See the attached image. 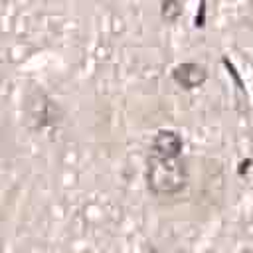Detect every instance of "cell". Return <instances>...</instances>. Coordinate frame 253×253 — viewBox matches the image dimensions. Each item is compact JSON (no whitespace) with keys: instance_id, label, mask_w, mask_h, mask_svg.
Instances as JSON below:
<instances>
[{"instance_id":"cell-1","label":"cell","mask_w":253,"mask_h":253,"mask_svg":"<svg viewBox=\"0 0 253 253\" xmlns=\"http://www.w3.org/2000/svg\"><path fill=\"white\" fill-rule=\"evenodd\" d=\"M146 184L154 194L170 196L188 186V164L182 154L148 150L144 162Z\"/></svg>"},{"instance_id":"cell-2","label":"cell","mask_w":253,"mask_h":253,"mask_svg":"<svg viewBox=\"0 0 253 253\" xmlns=\"http://www.w3.org/2000/svg\"><path fill=\"white\" fill-rule=\"evenodd\" d=\"M206 75H208L206 67H204L202 63H198V61H182V63H178V65L172 69L174 81L180 83L182 87H188V89H190V87H196V85H200V83H204Z\"/></svg>"},{"instance_id":"cell-3","label":"cell","mask_w":253,"mask_h":253,"mask_svg":"<svg viewBox=\"0 0 253 253\" xmlns=\"http://www.w3.org/2000/svg\"><path fill=\"white\" fill-rule=\"evenodd\" d=\"M182 136L176 130H158L152 140H150V148L154 152H168V154H182Z\"/></svg>"},{"instance_id":"cell-4","label":"cell","mask_w":253,"mask_h":253,"mask_svg":"<svg viewBox=\"0 0 253 253\" xmlns=\"http://www.w3.org/2000/svg\"><path fill=\"white\" fill-rule=\"evenodd\" d=\"M241 253H253V245H247L245 249H241Z\"/></svg>"}]
</instances>
